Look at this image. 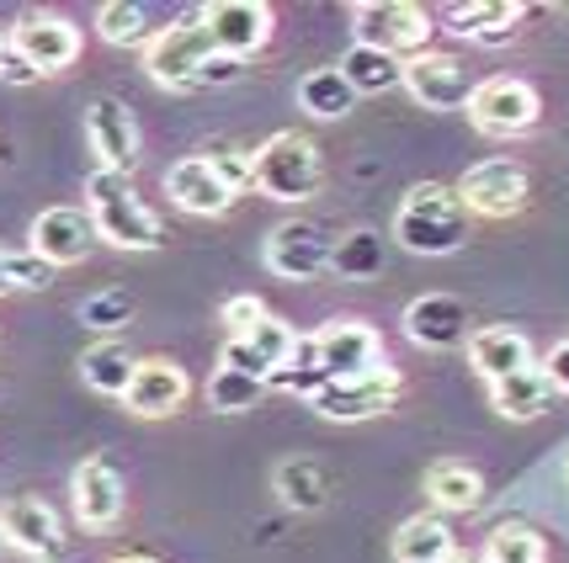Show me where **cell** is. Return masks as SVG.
<instances>
[{
    "mask_svg": "<svg viewBox=\"0 0 569 563\" xmlns=\"http://www.w3.org/2000/svg\"><path fill=\"white\" fill-rule=\"evenodd\" d=\"M86 213L97 240L118 250H154L160 245V219L144 197L133 192V181L118 171H91L86 175Z\"/></svg>",
    "mask_w": 569,
    "mask_h": 563,
    "instance_id": "cell-1",
    "label": "cell"
},
{
    "mask_svg": "<svg viewBox=\"0 0 569 563\" xmlns=\"http://www.w3.org/2000/svg\"><path fill=\"white\" fill-rule=\"evenodd\" d=\"M469 240V208L458 202L452 187L426 181L399 202L395 213V245L410 255H452V250Z\"/></svg>",
    "mask_w": 569,
    "mask_h": 563,
    "instance_id": "cell-2",
    "label": "cell"
},
{
    "mask_svg": "<svg viewBox=\"0 0 569 563\" xmlns=\"http://www.w3.org/2000/svg\"><path fill=\"white\" fill-rule=\"evenodd\" d=\"M250 175H256V192H267L272 202H303V197L320 192L325 165L315 139L303 133H272L267 144L250 154Z\"/></svg>",
    "mask_w": 569,
    "mask_h": 563,
    "instance_id": "cell-3",
    "label": "cell"
},
{
    "mask_svg": "<svg viewBox=\"0 0 569 563\" xmlns=\"http://www.w3.org/2000/svg\"><path fill=\"white\" fill-rule=\"evenodd\" d=\"M351 32H357L362 49H378L399 59V64H410V59L431 53V32L437 27H431V11L410 6V0H362L351 11Z\"/></svg>",
    "mask_w": 569,
    "mask_h": 563,
    "instance_id": "cell-4",
    "label": "cell"
},
{
    "mask_svg": "<svg viewBox=\"0 0 569 563\" xmlns=\"http://www.w3.org/2000/svg\"><path fill=\"white\" fill-rule=\"evenodd\" d=\"M213 59V38L202 17H181L176 27H160L154 43L144 49V70L154 86H171V91H192L202 80V64Z\"/></svg>",
    "mask_w": 569,
    "mask_h": 563,
    "instance_id": "cell-5",
    "label": "cell"
},
{
    "mask_svg": "<svg viewBox=\"0 0 569 563\" xmlns=\"http://www.w3.org/2000/svg\"><path fill=\"white\" fill-rule=\"evenodd\" d=\"M538 91L517 80V74H496L485 86H473L469 97V123L485 133V139H521L527 128L538 123Z\"/></svg>",
    "mask_w": 569,
    "mask_h": 563,
    "instance_id": "cell-6",
    "label": "cell"
},
{
    "mask_svg": "<svg viewBox=\"0 0 569 563\" xmlns=\"http://www.w3.org/2000/svg\"><path fill=\"white\" fill-rule=\"evenodd\" d=\"M309 341H315V356H320V368H325V378H330V383L389 368V356H383V341L372 335L362 319H330V324H320V330H315Z\"/></svg>",
    "mask_w": 569,
    "mask_h": 563,
    "instance_id": "cell-7",
    "label": "cell"
},
{
    "mask_svg": "<svg viewBox=\"0 0 569 563\" xmlns=\"http://www.w3.org/2000/svg\"><path fill=\"white\" fill-rule=\"evenodd\" d=\"M399 399V368L389 362V368L378 372H362V378H341V383H325L309 404L320 410L325 420H336V425H357V420H372L383 415L389 404Z\"/></svg>",
    "mask_w": 569,
    "mask_h": 563,
    "instance_id": "cell-8",
    "label": "cell"
},
{
    "mask_svg": "<svg viewBox=\"0 0 569 563\" xmlns=\"http://www.w3.org/2000/svg\"><path fill=\"white\" fill-rule=\"evenodd\" d=\"M458 202L469 213H479V219H511L527 202V171L517 160H479L458 181Z\"/></svg>",
    "mask_w": 569,
    "mask_h": 563,
    "instance_id": "cell-9",
    "label": "cell"
},
{
    "mask_svg": "<svg viewBox=\"0 0 569 563\" xmlns=\"http://www.w3.org/2000/svg\"><path fill=\"white\" fill-rule=\"evenodd\" d=\"M336 255V240L325 223H309V219H293V223H277L272 240H267V267L288 282H309L320 277Z\"/></svg>",
    "mask_w": 569,
    "mask_h": 563,
    "instance_id": "cell-10",
    "label": "cell"
},
{
    "mask_svg": "<svg viewBox=\"0 0 569 563\" xmlns=\"http://www.w3.org/2000/svg\"><path fill=\"white\" fill-rule=\"evenodd\" d=\"M202 27L213 38V53L246 59V53L267 49V38H272V6H261V0H219V6L202 11Z\"/></svg>",
    "mask_w": 569,
    "mask_h": 563,
    "instance_id": "cell-11",
    "label": "cell"
},
{
    "mask_svg": "<svg viewBox=\"0 0 569 563\" xmlns=\"http://www.w3.org/2000/svg\"><path fill=\"white\" fill-rule=\"evenodd\" d=\"M0 542H11L17 553L27 559H43V563H59L64 559V532H59V515L32 500V494H17L0 505Z\"/></svg>",
    "mask_w": 569,
    "mask_h": 563,
    "instance_id": "cell-12",
    "label": "cell"
},
{
    "mask_svg": "<svg viewBox=\"0 0 569 563\" xmlns=\"http://www.w3.org/2000/svg\"><path fill=\"white\" fill-rule=\"evenodd\" d=\"M405 91L421 107H431V112H458L473 97V74L452 53H421V59L405 64Z\"/></svg>",
    "mask_w": 569,
    "mask_h": 563,
    "instance_id": "cell-13",
    "label": "cell"
},
{
    "mask_svg": "<svg viewBox=\"0 0 569 563\" xmlns=\"http://www.w3.org/2000/svg\"><path fill=\"white\" fill-rule=\"evenodd\" d=\"M405 335L426 351H452V345H469L473 335V314L463 298L452 293H426L405 309Z\"/></svg>",
    "mask_w": 569,
    "mask_h": 563,
    "instance_id": "cell-14",
    "label": "cell"
},
{
    "mask_svg": "<svg viewBox=\"0 0 569 563\" xmlns=\"http://www.w3.org/2000/svg\"><path fill=\"white\" fill-rule=\"evenodd\" d=\"M11 43H17V53H22L38 74L70 70L74 59H80V32H74L64 17H53V11H32V17H22V22L11 27Z\"/></svg>",
    "mask_w": 569,
    "mask_h": 563,
    "instance_id": "cell-15",
    "label": "cell"
},
{
    "mask_svg": "<svg viewBox=\"0 0 569 563\" xmlns=\"http://www.w3.org/2000/svg\"><path fill=\"white\" fill-rule=\"evenodd\" d=\"M86 139L97 149L101 171H118V175L133 171V160H139V128H133V112L118 97H97L86 107Z\"/></svg>",
    "mask_w": 569,
    "mask_h": 563,
    "instance_id": "cell-16",
    "label": "cell"
},
{
    "mask_svg": "<svg viewBox=\"0 0 569 563\" xmlns=\"http://www.w3.org/2000/svg\"><path fill=\"white\" fill-rule=\"evenodd\" d=\"M293 324H282V319H261L256 330H246V335H229V345H223V368L246 372V378H256V383H267L288 356H293Z\"/></svg>",
    "mask_w": 569,
    "mask_h": 563,
    "instance_id": "cell-17",
    "label": "cell"
},
{
    "mask_svg": "<svg viewBox=\"0 0 569 563\" xmlns=\"http://www.w3.org/2000/svg\"><path fill=\"white\" fill-rule=\"evenodd\" d=\"M97 245V229H91V213L80 208H49L32 219V255H43L53 271L86 261Z\"/></svg>",
    "mask_w": 569,
    "mask_h": 563,
    "instance_id": "cell-18",
    "label": "cell"
},
{
    "mask_svg": "<svg viewBox=\"0 0 569 563\" xmlns=\"http://www.w3.org/2000/svg\"><path fill=\"white\" fill-rule=\"evenodd\" d=\"M74 515L91 526V532H107V526H118L123 521V479H118V468L107 463V458H86V463L74 468Z\"/></svg>",
    "mask_w": 569,
    "mask_h": 563,
    "instance_id": "cell-19",
    "label": "cell"
},
{
    "mask_svg": "<svg viewBox=\"0 0 569 563\" xmlns=\"http://www.w3.org/2000/svg\"><path fill=\"white\" fill-rule=\"evenodd\" d=\"M166 192H171L176 208H187V213H198V219H219V213H229V202H234L229 181H223L202 154L176 160L171 171H166Z\"/></svg>",
    "mask_w": 569,
    "mask_h": 563,
    "instance_id": "cell-20",
    "label": "cell"
},
{
    "mask_svg": "<svg viewBox=\"0 0 569 563\" xmlns=\"http://www.w3.org/2000/svg\"><path fill=\"white\" fill-rule=\"evenodd\" d=\"M187 372L176 368V362H166V356H149V362H139L133 368V383H128V410L144 420H166L176 415L181 404H187Z\"/></svg>",
    "mask_w": 569,
    "mask_h": 563,
    "instance_id": "cell-21",
    "label": "cell"
},
{
    "mask_svg": "<svg viewBox=\"0 0 569 563\" xmlns=\"http://www.w3.org/2000/svg\"><path fill=\"white\" fill-rule=\"evenodd\" d=\"M469 356H473V372L485 383H500V378H517V372L538 368L532 362V341L511 330V324H490V330H473L469 335Z\"/></svg>",
    "mask_w": 569,
    "mask_h": 563,
    "instance_id": "cell-22",
    "label": "cell"
},
{
    "mask_svg": "<svg viewBox=\"0 0 569 563\" xmlns=\"http://www.w3.org/2000/svg\"><path fill=\"white\" fill-rule=\"evenodd\" d=\"M447 22L458 38H469V43H511L517 38V22H521V6L511 0H458V6H447Z\"/></svg>",
    "mask_w": 569,
    "mask_h": 563,
    "instance_id": "cell-23",
    "label": "cell"
},
{
    "mask_svg": "<svg viewBox=\"0 0 569 563\" xmlns=\"http://www.w3.org/2000/svg\"><path fill=\"white\" fill-rule=\"evenodd\" d=\"M272 490L288 511L315 515V511H325V500H330V479H325V468L315 463V458H288V463H277Z\"/></svg>",
    "mask_w": 569,
    "mask_h": 563,
    "instance_id": "cell-24",
    "label": "cell"
},
{
    "mask_svg": "<svg viewBox=\"0 0 569 563\" xmlns=\"http://www.w3.org/2000/svg\"><path fill=\"white\" fill-rule=\"evenodd\" d=\"M490 404H496L506 420H538L553 404V383H548L543 368H527L517 378H500L490 383Z\"/></svg>",
    "mask_w": 569,
    "mask_h": 563,
    "instance_id": "cell-25",
    "label": "cell"
},
{
    "mask_svg": "<svg viewBox=\"0 0 569 563\" xmlns=\"http://www.w3.org/2000/svg\"><path fill=\"white\" fill-rule=\"evenodd\" d=\"M452 559V526L442 515H410L395 532V563H447Z\"/></svg>",
    "mask_w": 569,
    "mask_h": 563,
    "instance_id": "cell-26",
    "label": "cell"
},
{
    "mask_svg": "<svg viewBox=\"0 0 569 563\" xmlns=\"http://www.w3.org/2000/svg\"><path fill=\"white\" fill-rule=\"evenodd\" d=\"M426 494H431V505H442V511H479L485 505V479L473 473L469 463H431L426 468Z\"/></svg>",
    "mask_w": 569,
    "mask_h": 563,
    "instance_id": "cell-27",
    "label": "cell"
},
{
    "mask_svg": "<svg viewBox=\"0 0 569 563\" xmlns=\"http://www.w3.org/2000/svg\"><path fill=\"white\" fill-rule=\"evenodd\" d=\"M298 107L309 118H320V123H336V118H347L351 107H357V91L347 86L341 70H309L298 80Z\"/></svg>",
    "mask_w": 569,
    "mask_h": 563,
    "instance_id": "cell-28",
    "label": "cell"
},
{
    "mask_svg": "<svg viewBox=\"0 0 569 563\" xmlns=\"http://www.w3.org/2000/svg\"><path fill=\"white\" fill-rule=\"evenodd\" d=\"M336 70L347 74V86L357 91V97H383V91L405 86V64L389 59V53H378V49H362V43H357Z\"/></svg>",
    "mask_w": 569,
    "mask_h": 563,
    "instance_id": "cell-29",
    "label": "cell"
},
{
    "mask_svg": "<svg viewBox=\"0 0 569 563\" xmlns=\"http://www.w3.org/2000/svg\"><path fill=\"white\" fill-rule=\"evenodd\" d=\"M133 356H128V345H118V341H101V345H91L86 356H80V378H86V389H97V393H107V399H123L128 393V383H133Z\"/></svg>",
    "mask_w": 569,
    "mask_h": 563,
    "instance_id": "cell-30",
    "label": "cell"
},
{
    "mask_svg": "<svg viewBox=\"0 0 569 563\" xmlns=\"http://www.w3.org/2000/svg\"><path fill=\"white\" fill-rule=\"evenodd\" d=\"M97 32L112 49H149L154 43V27H149L144 6H128V0H107L97 11Z\"/></svg>",
    "mask_w": 569,
    "mask_h": 563,
    "instance_id": "cell-31",
    "label": "cell"
},
{
    "mask_svg": "<svg viewBox=\"0 0 569 563\" xmlns=\"http://www.w3.org/2000/svg\"><path fill=\"white\" fill-rule=\"evenodd\" d=\"M543 532L527 521H500L496 532L485 537V559L479 563H543Z\"/></svg>",
    "mask_w": 569,
    "mask_h": 563,
    "instance_id": "cell-32",
    "label": "cell"
},
{
    "mask_svg": "<svg viewBox=\"0 0 569 563\" xmlns=\"http://www.w3.org/2000/svg\"><path fill=\"white\" fill-rule=\"evenodd\" d=\"M267 383H272V389H282V393H298V399H315V393L330 383V378H325V368H320V356H315V341H309V335H298L293 356H288V362H282Z\"/></svg>",
    "mask_w": 569,
    "mask_h": 563,
    "instance_id": "cell-33",
    "label": "cell"
},
{
    "mask_svg": "<svg viewBox=\"0 0 569 563\" xmlns=\"http://www.w3.org/2000/svg\"><path fill=\"white\" fill-rule=\"evenodd\" d=\"M330 267L341 271V277H357V282L378 277V271H383V234H372V229H351L347 240H336Z\"/></svg>",
    "mask_w": 569,
    "mask_h": 563,
    "instance_id": "cell-34",
    "label": "cell"
},
{
    "mask_svg": "<svg viewBox=\"0 0 569 563\" xmlns=\"http://www.w3.org/2000/svg\"><path fill=\"white\" fill-rule=\"evenodd\" d=\"M267 393V383H256V378H246V372L234 368H213V378H208V410H219V415H240V410H256V399Z\"/></svg>",
    "mask_w": 569,
    "mask_h": 563,
    "instance_id": "cell-35",
    "label": "cell"
},
{
    "mask_svg": "<svg viewBox=\"0 0 569 563\" xmlns=\"http://www.w3.org/2000/svg\"><path fill=\"white\" fill-rule=\"evenodd\" d=\"M128 319H133V298L118 293V288H107V293H91L80 303V324L86 330H97V335H112V330H123Z\"/></svg>",
    "mask_w": 569,
    "mask_h": 563,
    "instance_id": "cell-36",
    "label": "cell"
},
{
    "mask_svg": "<svg viewBox=\"0 0 569 563\" xmlns=\"http://www.w3.org/2000/svg\"><path fill=\"white\" fill-rule=\"evenodd\" d=\"M202 160H208V165L229 181V192H246V187H256V175H250V154H240V149H208Z\"/></svg>",
    "mask_w": 569,
    "mask_h": 563,
    "instance_id": "cell-37",
    "label": "cell"
},
{
    "mask_svg": "<svg viewBox=\"0 0 569 563\" xmlns=\"http://www.w3.org/2000/svg\"><path fill=\"white\" fill-rule=\"evenodd\" d=\"M53 282V267L43 261V255H32V250H22V255H11V288H49Z\"/></svg>",
    "mask_w": 569,
    "mask_h": 563,
    "instance_id": "cell-38",
    "label": "cell"
},
{
    "mask_svg": "<svg viewBox=\"0 0 569 563\" xmlns=\"http://www.w3.org/2000/svg\"><path fill=\"white\" fill-rule=\"evenodd\" d=\"M261 319H267L261 298L240 293V298H229V303H223V324H229V335H246V330H256Z\"/></svg>",
    "mask_w": 569,
    "mask_h": 563,
    "instance_id": "cell-39",
    "label": "cell"
},
{
    "mask_svg": "<svg viewBox=\"0 0 569 563\" xmlns=\"http://www.w3.org/2000/svg\"><path fill=\"white\" fill-rule=\"evenodd\" d=\"M0 80H6V86H32V80H38V70L17 53V43H11L6 27H0Z\"/></svg>",
    "mask_w": 569,
    "mask_h": 563,
    "instance_id": "cell-40",
    "label": "cell"
},
{
    "mask_svg": "<svg viewBox=\"0 0 569 563\" xmlns=\"http://www.w3.org/2000/svg\"><path fill=\"white\" fill-rule=\"evenodd\" d=\"M229 80H240V59H223V53H213V59L202 64L198 86H229Z\"/></svg>",
    "mask_w": 569,
    "mask_h": 563,
    "instance_id": "cell-41",
    "label": "cell"
},
{
    "mask_svg": "<svg viewBox=\"0 0 569 563\" xmlns=\"http://www.w3.org/2000/svg\"><path fill=\"white\" fill-rule=\"evenodd\" d=\"M543 372H548V383L559 393H569V341H559L553 351H548V362H543Z\"/></svg>",
    "mask_w": 569,
    "mask_h": 563,
    "instance_id": "cell-42",
    "label": "cell"
},
{
    "mask_svg": "<svg viewBox=\"0 0 569 563\" xmlns=\"http://www.w3.org/2000/svg\"><path fill=\"white\" fill-rule=\"evenodd\" d=\"M0 293H11V250H0Z\"/></svg>",
    "mask_w": 569,
    "mask_h": 563,
    "instance_id": "cell-43",
    "label": "cell"
},
{
    "mask_svg": "<svg viewBox=\"0 0 569 563\" xmlns=\"http://www.w3.org/2000/svg\"><path fill=\"white\" fill-rule=\"evenodd\" d=\"M112 563H154V559H139V553H128V559H112Z\"/></svg>",
    "mask_w": 569,
    "mask_h": 563,
    "instance_id": "cell-44",
    "label": "cell"
},
{
    "mask_svg": "<svg viewBox=\"0 0 569 563\" xmlns=\"http://www.w3.org/2000/svg\"><path fill=\"white\" fill-rule=\"evenodd\" d=\"M447 563H479V559H458V553H452V559H447Z\"/></svg>",
    "mask_w": 569,
    "mask_h": 563,
    "instance_id": "cell-45",
    "label": "cell"
},
{
    "mask_svg": "<svg viewBox=\"0 0 569 563\" xmlns=\"http://www.w3.org/2000/svg\"><path fill=\"white\" fill-rule=\"evenodd\" d=\"M565 473H569V458H565Z\"/></svg>",
    "mask_w": 569,
    "mask_h": 563,
    "instance_id": "cell-46",
    "label": "cell"
}]
</instances>
